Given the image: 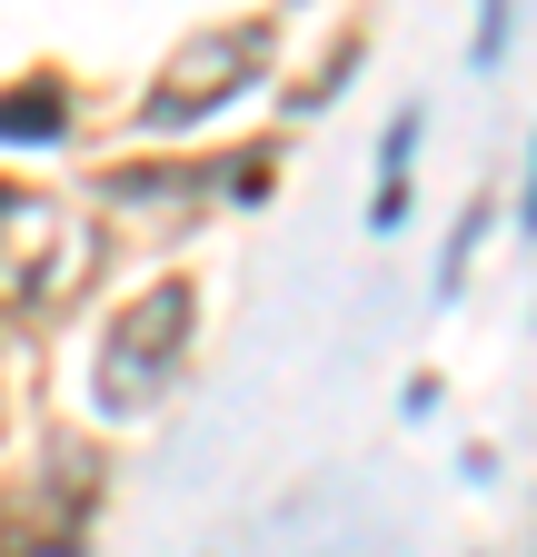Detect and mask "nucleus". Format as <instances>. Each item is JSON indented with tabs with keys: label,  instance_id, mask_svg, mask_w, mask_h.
<instances>
[{
	"label": "nucleus",
	"instance_id": "nucleus-1",
	"mask_svg": "<svg viewBox=\"0 0 537 557\" xmlns=\"http://www.w3.org/2000/svg\"><path fill=\"white\" fill-rule=\"evenodd\" d=\"M179 348H189V289L170 278V289H150L140 309L100 338V408H110V418H140V408L170 388Z\"/></svg>",
	"mask_w": 537,
	"mask_h": 557
},
{
	"label": "nucleus",
	"instance_id": "nucleus-2",
	"mask_svg": "<svg viewBox=\"0 0 537 557\" xmlns=\"http://www.w3.org/2000/svg\"><path fill=\"white\" fill-rule=\"evenodd\" d=\"M268 60V30L229 21V30H199L170 70H160V100H150V129H189V120H210L229 90H249V70Z\"/></svg>",
	"mask_w": 537,
	"mask_h": 557
},
{
	"label": "nucleus",
	"instance_id": "nucleus-3",
	"mask_svg": "<svg viewBox=\"0 0 537 557\" xmlns=\"http://www.w3.org/2000/svg\"><path fill=\"white\" fill-rule=\"evenodd\" d=\"M80 278V230H71V209H50V199H11L0 209V289H11L21 309L60 299Z\"/></svg>",
	"mask_w": 537,
	"mask_h": 557
},
{
	"label": "nucleus",
	"instance_id": "nucleus-4",
	"mask_svg": "<svg viewBox=\"0 0 537 557\" xmlns=\"http://www.w3.org/2000/svg\"><path fill=\"white\" fill-rule=\"evenodd\" d=\"M409 150H419V120H388V180H378V209H369L378 230H398V199H409Z\"/></svg>",
	"mask_w": 537,
	"mask_h": 557
},
{
	"label": "nucleus",
	"instance_id": "nucleus-5",
	"mask_svg": "<svg viewBox=\"0 0 537 557\" xmlns=\"http://www.w3.org/2000/svg\"><path fill=\"white\" fill-rule=\"evenodd\" d=\"M0 139H60V100H50V90L0 100Z\"/></svg>",
	"mask_w": 537,
	"mask_h": 557
},
{
	"label": "nucleus",
	"instance_id": "nucleus-6",
	"mask_svg": "<svg viewBox=\"0 0 537 557\" xmlns=\"http://www.w3.org/2000/svg\"><path fill=\"white\" fill-rule=\"evenodd\" d=\"M527 230H537V180H527Z\"/></svg>",
	"mask_w": 537,
	"mask_h": 557
},
{
	"label": "nucleus",
	"instance_id": "nucleus-7",
	"mask_svg": "<svg viewBox=\"0 0 537 557\" xmlns=\"http://www.w3.org/2000/svg\"><path fill=\"white\" fill-rule=\"evenodd\" d=\"M40 557H71V547H40Z\"/></svg>",
	"mask_w": 537,
	"mask_h": 557
}]
</instances>
